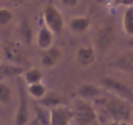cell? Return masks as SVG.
Returning <instances> with one entry per match:
<instances>
[{
  "label": "cell",
  "instance_id": "obj_1",
  "mask_svg": "<svg viewBox=\"0 0 133 125\" xmlns=\"http://www.w3.org/2000/svg\"><path fill=\"white\" fill-rule=\"evenodd\" d=\"M104 108L114 121L125 124L132 119V107L127 100L121 99L120 96H111L107 100H104Z\"/></svg>",
  "mask_w": 133,
  "mask_h": 125
},
{
  "label": "cell",
  "instance_id": "obj_2",
  "mask_svg": "<svg viewBox=\"0 0 133 125\" xmlns=\"http://www.w3.org/2000/svg\"><path fill=\"white\" fill-rule=\"evenodd\" d=\"M72 111H73V119L78 125H89L97 120V112L93 104L89 103L88 100L80 99L78 102H76L75 108Z\"/></svg>",
  "mask_w": 133,
  "mask_h": 125
},
{
  "label": "cell",
  "instance_id": "obj_3",
  "mask_svg": "<svg viewBox=\"0 0 133 125\" xmlns=\"http://www.w3.org/2000/svg\"><path fill=\"white\" fill-rule=\"evenodd\" d=\"M43 20L46 24V27L52 34H60L64 29V17L59 8H56L52 4L46 5L43 11Z\"/></svg>",
  "mask_w": 133,
  "mask_h": 125
},
{
  "label": "cell",
  "instance_id": "obj_4",
  "mask_svg": "<svg viewBox=\"0 0 133 125\" xmlns=\"http://www.w3.org/2000/svg\"><path fill=\"white\" fill-rule=\"evenodd\" d=\"M102 84L108 90L117 93L121 99H124V100H133V91H132V89L127 84H124L123 81L116 80V78H111V77H104V78H102Z\"/></svg>",
  "mask_w": 133,
  "mask_h": 125
},
{
  "label": "cell",
  "instance_id": "obj_5",
  "mask_svg": "<svg viewBox=\"0 0 133 125\" xmlns=\"http://www.w3.org/2000/svg\"><path fill=\"white\" fill-rule=\"evenodd\" d=\"M115 39V34H114V29L110 25H104L102 26L95 35V48L99 52H106L114 43Z\"/></svg>",
  "mask_w": 133,
  "mask_h": 125
},
{
  "label": "cell",
  "instance_id": "obj_6",
  "mask_svg": "<svg viewBox=\"0 0 133 125\" xmlns=\"http://www.w3.org/2000/svg\"><path fill=\"white\" fill-rule=\"evenodd\" d=\"M73 120V111L66 106H59L51 109L50 125H71Z\"/></svg>",
  "mask_w": 133,
  "mask_h": 125
},
{
  "label": "cell",
  "instance_id": "obj_7",
  "mask_svg": "<svg viewBox=\"0 0 133 125\" xmlns=\"http://www.w3.org/2000/svg\"><path fill=\"white\" fill-rule=\"evenodd\" d=\"M29 119H30V111H29L28 99H26V95L21 93L20 102H18L16 115H15V125H26L29 122Z\"/></svg>",
  "mask_w": 133,
  "mask_h": 125
},
{
  "label": "cell",
  "instance_id": "obj_8",
  "mask_svg": "<svg viewBox=\"0 0 133 125\" xmlns=\"http://www.w3.org/2000/svg\"><path fill=\"white\" fill-rule=\"evenodd\" d=\"M111 67L124 72H133V50L125 51L121 55H119L111 63Z\"/></svg>",
  "mask_w": 133,
  "mask_h": 125
},
{
  "label": "cell",
  "instance_id": "obj_9",
  "mask_svg": "<svg viewBox=\"0 0 133 125\" xmlns=\"http://www.w3.org/2000/svg\"><path fill=\"white\" fill-rule=\"evenodd\" d=\"M60 59H61V51L57 47H51L46 51H42V55H41V63L46 68L55 67Z\"/></svg>",
  "mask_w": 133,
  "mask_h": 125
},
{
  "label": "cell",
  "instance_id": "obj_10",
  "mask_svg": "<svg viewBox=\"0 0 133 125\" xmlns=\"http://www.w3.org/2000/svg\"><path fill=\"white\" fill-rule=\"evenodd\" d=\"M95 50L93 47H80L76 53V60L80 65L89 67L95 61Z\"/></svg>",
  "mask_w": 133,
  "mask_h": 125
},
{
  "label": "cell",
  "instance_id": "obj_11",
  "mask_svg": "<svg viewBox=\"0 0 133 125\" xmlns=\"http://www.w3.org/2000/svg\"><path fill=\"white\" fill-rule=\"evenodd\" d=\"M63 96L57 91H47V94L39 100V106L51 111L59 106H63Z\"/></svg>",
  "mask_w": 133,
  "mask_h": 125
},
{
  "label": "cell",
  "instance_id": "obj_12",
  "mask_svg": "<svg viewBox=\"0 0 133 125\" xmlns=\"http://www.w3.org/2000/svg\"><path fill=\"white\" fill-rule=\"evenodd\" d=\"M52 43H54V34L46 26L41 27L39 31H38V35H37V44H38V47L42 51H46V50L52 47Z\"/></svg>",
  "mask_w": 133,
  "mask_h": 125
},
{
  "label": "cell",
  "instance_id": "obj_13",
  "mask_svg": "<svg viewBox=\"0 0 133 125\" xmlns=\"http://www.w3.org/2000/svg\"><path fill=\"white\" fill-rule=\"evenodd\" d=\"M77 94L80 96V99L82 100H89V99H95L98 96H101L102 91L99 87H97L95 85H91V84H84L78 87L77 90Z\"/></svg>",
  "mask_w": 133,
  "mask_h": 125
},
{
  "label": "cell",
  "instance_id": "obj_14",
  "mask_svg": "<svg viewBox=\"0 0 133 125\" xmlns=\"http://www.w3.org/2000/svg\"><path fill=\"white\" fill-rule=\"evenodd\" d=\"M22 73V68L15 63H3L0 64V78H11Z\"/></svg>",
  "mask_w": 133,
  "mask_h": 125
},
{
  "label": "cell",
  "instance_id": "obj_15",
  "mask_svg": "<svg viewBox=\"0 0 133 125\" xmlns=\"http://www.w3.org/2000/svg\"><path fill=\"white\" fill-rule=\"evenodd\" d=\"M4 52H5L7 59L13 61L15 64L22 57V51H21L20 46L15 42H7L4 44Z\"/></svg>",
  "mask_w": 133,
  "mask_h": 125
},
{
  "label": "cell",
  "instance_id": "obj_16",
  "mask_svg": "<svg viewBox=\"0 0 133 125\" xmlns=\"http://www.w3.org/2000/svg\"><path fill=\"white\" fill-rule=\"evenodd\" d=\"M123 30L127 35L133 37V4L127 7L123 13Z\"/></svg>",
  "mask_w": 133,
  "mask_h": 125
},
{
  "label": "cell",
  "instance_id": "obj_17",
  "mask_svg": "<svg viewBox=\"0 0 133 125\" xmlns=\"http://www.w3.org/2000/svg\"><path fill=\"white\" fill-rule=\"evenodd\" d=\"M69 26H71V29H72L75 33H85V31L90 27V18L84 17V16L73 17V18L71 20Z\"/></svg>",
  "mask_w": 133,
  "mask_h": 125
},
{
  "label": "cell",
  "instance_id": "obj_18",
  "mask_svg": "<svg viewBox=\"0 0 133 125\" xmlns=\"http://www.w3.org/2000/svg\"><path fill=\"white\" fill-rule=\"evenodd\" d=\"M18 31H20L21 39H22L26 44H30L31 38H33V27H31V25L29 24V21H28L26 18H24V20L21 21Z\"/></svg>",
  "mask_w": 133,
  "mask_h": 125
},
{
  "label": "cell",
  "instance_id": "obj_19",
  "mask_svg": "<svg viewBox=\"0 0 133 125\" xmlns=\"http://www.w3.org/2000/svg\"><path fill=\"white\" fill-rule=\"evenodd\" d=\"M24 78H25V82L29 85H35V84H41L42 78H43V73L41 69L38 68H31L29 69L25 74H24Z\"/></svg>",
  "mask_w": 133,
  "mask_h": 125
},
{
  "label": "cell",
  "instance_id": "obj_20",
  "mask_svg": "<svg viewBox=\"0 0 133 125\" xmlns=\"http://www.w3.org/2000/svg\"><path fill=\"white\" fill-rule=\"evenodd\" d=\"M28 94L30 96H33L37 100H41L46 94H47V89L43 84H35V85H29L28 86Z\"/></svg>",
  "mask_w": 133,
  "mask_h": 125
},
{
  "label": "cell",
  "instance_id": "obj_21",
  "mask_svg": "<svg viewBox=\"0 0 133 125\" xmlns=\"http://www.w3.org/2000/svg\"><path fill=\"white\" fill-rule=\"evenodd\" d=\"M35 116H37V120L39 121V124L50 125V116H51L50 109H47L42 106H37L35 107Z\"/></svg>",
  "mask_w": 133,
  "mask_h": 125
},
{
  "label": "cell",
  "instance_id": "obj_22",
  "mask_svg": "<svg viewBox=\"0 0 133 125\" xmlns=\"http://www.w3.org/2000/svg\"><path fill=\"white\" fill-rule=\"evenodd\" d=\"M11 98H12L11 87L7 84H4V82H0V103L5 104V103H8L11 100Z\"/></svg>",
  "mask_w": 133,
  "mask_h": 125
},
{
  "label": "cell",
  "instance_id": "obj_23",
  "mask_svg": "<svg viewBox=\"0 0 133 125\" xmlns=\"http://www.w3.org/2000/svg\"><path fill=\"white\" fill-rule=\"evenodd\" d=\"M13 18V15L9 9L7 8H0V26H5L8 25Z\"/></svg>",
  "mask_w": 133,
  "mask_h": 125
},
{
  "label": "cell",
  "instance_id": "obj_24",
  "mask_svg": "<svg viewBox=\"0 0 133 125\" xmlns=\"http://www.w3.org/2000/svg\"><path fill=\"white\" fill-rule=\"evenodd\" d=\"M77 3H78L77 0H75V2H68V0H64V2H63L64 5H76Z\"/></svg>",
  "mask_w": 133,
  "mask_h": 125
},
{
  "label": "cell",
  "instance_id": "obj_25",
  "mask_svg": "<svg viewBox=\"0 0 133 125\" xmlns=\"http://www.w3.org/2000/svg\"><path fill=\"white\" fill-rule=\"evenodd\" d=\"M107 125H124L123 122H119V121H111V122H108Z\"/></svg>",
  "mask_w": 133,
  "mask_h": 125
},
{
  "label": "cell",
  "instance_id": "obj_26",
  "mask_svg": "<svg viewBox=\"0 0 133 125\" xmlns=\"http://www.w3.org/2000/svg\"><path fill=\"white\" fill-rule=\"evenodd\" d=\"M130 120H132V122H133V112H132V119H130Z\"/></svg>",
  "mask_w": 133,
  "mask_h": 125
},
{
  "label": "cell",
  "instance_id": "obj_27",
  "mask_svg": "<svg viewBox=\"0 0 133 125\" xmlns=\"http://www.w3.org/2000/svg\"><path fill=\"white\" fill-rule=\"evenodd\" d=\"M124 125H128V124H124Z\"/></svg>",
  "mask_w": 133,
  "mask_h": 125
}]
</instances>
